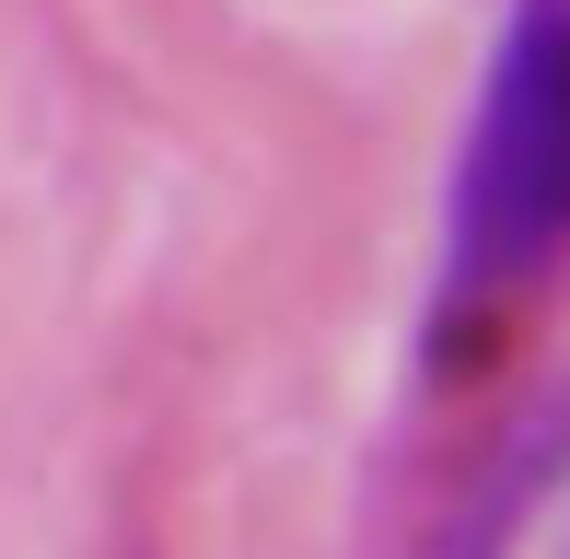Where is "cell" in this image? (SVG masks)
I'll use <instances>...</instances> for the list:
<instances>
[{
  "instance_id": "obj_1",
  "label": "cell",
  "mask_w": 570,
  "mask_h": 559,
  "mask_svg": "<svg viewBox=\"0 0 570 559\" xmlns=\"http://www.w3.org/2000/svg\"><path fill=\"white\" fill-rule=\"evenodd\" d=\"M570 257V0H512L489 36L478 106L443 187V280H431L420 350H465L512 292Z\"/></svg>"
}]
</instances>
